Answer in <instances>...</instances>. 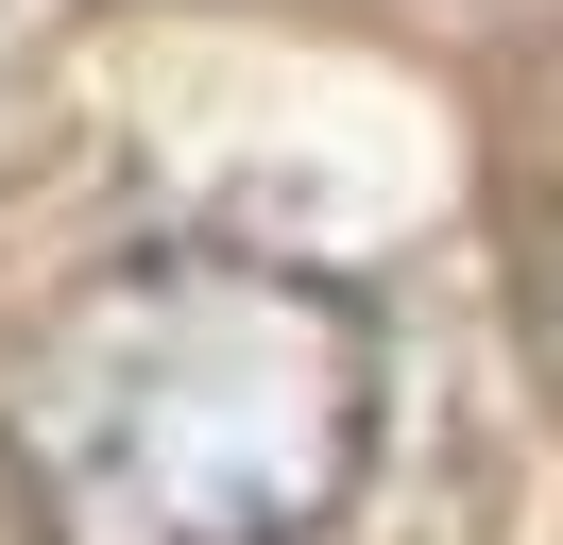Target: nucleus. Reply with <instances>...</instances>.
I'll return each mask as SVG.
<instances>
[{"label": "nucleus", "mask_w": 563, "mask_h": 545, "mask_svg": "<svg viewBox=\"0 0 563 545\" xmlns=\"http://www.w3.org/2000/svg\"><path fill=\"white\" fill-rule=\"evenodd\" d=\"M512 307H529V341H547V375H563V204L529 222V256H512Z\"/></svg>", "instance_id": "nucleus-2"}, {"label": "nucleus", "mask_w": 563, "mask_h": 545, "mask_svg": "<svg viewBox=\"0 0 563 545\" xmlns=\"http://www.w3.org/2000/svg\"><path fill=\"white\" fill-rule=\"evenodd\" d=\"M0 460L52 545H308L376 460V324L290 256L154 238L35 324Z\"/></svg>", "instance_id": "nucleus-1"}]
</instances>
